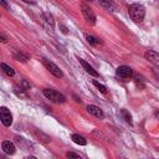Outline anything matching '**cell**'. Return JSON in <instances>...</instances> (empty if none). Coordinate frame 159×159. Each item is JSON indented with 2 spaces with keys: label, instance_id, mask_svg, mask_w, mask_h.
<instances>
[{
  "label": "cell",
  "instance_id": "obj_1",
  "mask_svg": "<svg viewBox=\"0 0 159 159\" xmlns=\"http://www.w3.org/2000/svg\"><path fill=\"white\" fill-rule=\"evenodd\" d=\"M128 14L134 22H142L145 16V9L142 4H132L128 7Z\"/></svg>",
  "mask_w": 159,
  "mask_h": 159
},
{
  "label": "cell",
  "instance_id": "obj_2",
  "mask_svg": "<svg viewBox=\"0 0 159 159\" xmlns=\"http://www.w3.org/2000/svg\"><path fill=\"white\" fill-rule=\"evenodd\" d=\"M43 96L50 99L51 102H55V103H65L66 102V97L57 92L56 89H52V88H45L43 89Z\"/></svg>",
  "mask_w": 159,
  "mask_h": 159
},
{
  "label": "cell",
  "instance_id": "obj_3",
  "mask_svg": "<svg viewBox=\"0 0 159 159\" xmlns=\"http://www.w3.org/2000/svg\"><path fill=\"white\" fill-rule=\"evenodd\" d=\"M81 10H82V14H83V17H84L86 22L89 24V25H94L96 24V15H94L93 10L87 4H82Z\"/></svg>",
  "mask_w": 159,
  "mask_h": 159
},
{
  "label": "cell",
  "instance_id": "obj_4",
  "mask_svg": "<svg viewBox=\"0 0 159 159\" xmlns=\"http://www.w3.org/2000/svg\"><path fill=\"white\" fill-rule=\"evenodd\" d=\"M43 65H45V67L55 76V77H57V78H61V77H63V72L60 70V67L56 65V63H53L52 61H48V60H43Z\"/></svg>",
  "mask_w": 159,
  "mask_h": 159
},
{
  "label": "cell",
  "instance_id": "obj_5",
  "mask_svg": "<svg viewBox=\"0 0 159 159\" xmlns=\"http://www.w3.org/2000/svg\"><path fill=\"white\" fill-rule=\"evenodd\" d=\"M0 119H1V123L5 127H10L12 124V114L6 107L0 108Z\"/></svg>",
  "mask_w": 159,
  "mask_h": 159
},
{
  "label": "cell",
  "instance_id": "obj_6",
  "mask_svg": "<svg viewBox=\"0 0 159 159\" xmlns=\"http://www.w3.org/2000/svg\"><path fill=\"white\" fill-rule=\"evenodd\" d=\"M116 73H117V76H119L120 78H124V80H128V78H132L133 77V70L129 67V66H125V65H123V66H119L117 70H116Z\"/></svg>",
  "mask_w": 159,
  "mask_h": 159
},
{
  "label": "cell",
  "instance_id": "obj_7",
  "mask_svg": "<svg viewBox=\"0 0 159 159\" xmlns=\"http://www.w3.org/2000/svg\"><path fill=\"white\" fill-rule=\"evenodd\" d=\"M86 109H87V112H88L89 114H92V116H94V117H97V118H99V119L104 118L103 111H102L99 107L94 106V104H88V106L86 107Z\"/></svg>",
  "mask_w": 159,
  "mask_h": 159
},
{
  "label": "cell",
  "instance_id": "obj_8",
  "mask_svg": "<svg viewBox=\"0 0 159 159\" xmlns=\"http://www.w3.org/2000/svg\"><path fill=\"white\" fill-rule=\"evenodd\" d=\"M1 149L4 150V153H6V154H9V155L15 154V152H16V148H15L14 143L10 142V140H4V142L1 143Z\"/></svg>",
  "mask_w": 159,
  "mask_h": 159
},
{
  "label": "cell",
  "instance_id": "obj_9",
  "mask_svg": "<svg viewBox=\"0 0 159 159\" xmlns=\"http://www.w3.org/2000/svg\"><path fill=\"white\" fill-rule=\"evenodd\" d=\"M144 57H145V60H148L149 62L155 63V65H159V53H158V52L149 50V51H147V52L144 53Z\"/></svg>",
  "mask_w": 159,
  "mask_h": 159
},
{
  "label": "cell",
  "instance_id": "obj_10",
  "mask_svg": "<svg viewBox=\"0 0 159 159\" xmlns=\"http://www.w3.org/2000/svg\"><path fill=\"white\" fill-rule=\"evenodd\" d=\"M78 61H80V63L82 65V67L84 68V71H86L87 73H89L91 76H94V77H98V76H99V75H98V72H97V71H96V70H94V68H93L88 62H86V61H84V60H82V58H78Z\"/></svg>",
  "mask_w": 159,
  "mask_h": 159
},
{
  "label": "cell",
  "instance_id": "obj_11",
  "mask_svg": "<svg viewBox=\"0 0 159 159\" xmlns=\"http://www.w3.org/2000/svg\"><path fill=\"white\" fill-rule=\"evenodd\" d=\"M98 2H99V5H101L102 7H104V9L108 10V11H112V12L117 11V6H116L111 0H98Z\"/></svg>",
  "mask_w": 159,
  "mask_h": 159
},
{
  "label": "cell",
  "instance_id": "obj_12",
  "mask_svg": "<svg viewBox=\"0 0 159 159\" xmlns=\"http://www.w3.org/2000/svg\"><path fill=\"white\" fill-rule=\"evenodd\" d=\"M120 117L125 120V123H128L129 125H133V120H132V114L127 111V109H120Z\"/></svg>",
  "mask_w": 159,
  "mask_h": 159
},
{
  "label": "cell",
  "instance_id": "obj_13",
  "mask_svg": "<svg viewBox=\"0 0 159 159\" xmlns=\"http://www.w3.org/2000/svg\"><path fill=\"white\" fill-rule=\"evenodd\" d=\"M0 67H1V70L4 71V73H6L9 77H12V76L15 75V71H14V68H12V67H10L9 65H6V63L1 62V63H0Z\"/></svg>",
  "mask_w": 159,
  "mask_h": 159
},
{
  "label": "cell",
  "instance_id": "obj_14",
  "mask_svg": "<svg viewBox=\"0 0 159 159\" xmlns=\"http://www.w3.org/2000/svg\"><path fill=\"white\" fill-rule=\"evenodd\" d=\"M72 140L76 143V144H78V145H86L87 144V140L82 137V135H80V134H72Z\"/></svg>",
  "mask_w": 159,
  "mask_h": 159
},
{
  "label": "cell",
  "instance_id": "obj_15",
  "mask_svg": "<svg viewBox=\"0 0 159 159\" xmlns=\"http://www.w3.org/2000/svg\"><path fill=\"white\" fill-rule=\"evenodd\" d=\"M133 78H134V82H135V84L139 87V88H144V82H145V80H144V77L142 76V75H133Z\"/></svg>",
  "mask_w": 159,
  "mask_h": 159
},
{
  "label": "cell",
  "instance_id": "obj_16",
  "mask_svg": "<svg viewBox=\"0 0 159 159\" xmlns=\"http://www.w3.org/2000/svg\"><path fill=\"white\" fill-rule=\"evenodd\" d=\"M43 19H45V21L47 22V25H48L51 29L55 27V20H53V16H52L50 12H43Z\"/></svg>",
  "mask_w": 159,
  "mask_h": 159
},
{
  "label": "cell",
  "instance_id": "obj_17",
  "mask_svg": "<svg viewBox=\"0 0 159 159\" xmlns=\"http://www.w3.org/2000/svg\"><path fill=\"white\" fill-rule=\"evenodd\" d=\"M14 58L16 61H20V62H26L29 60V56L25 55V53H22V52H15L14 53Z\"/></svg>",
  "mask_w": 159,
  "mask_h": 159
},
{
  "label": "cell",
  "instance_id": "obj_18",
  "mask_svg": "<svg viewBox=\"0 0 159 159\" xmlns=\"http://www.w3.org/2000/svg\"><path fill=\"white\" fill-rule=\"evenodd\" d=\"M86 40H87L88 43H91V45H93V46L101 43V41H99L98 39H96L94 36H91V35H87V36H86Z\"/></svg>",
  "mask_w": 159,
  "mask_h": 159
},
{
  "label": "cell",
  "instance_id": "obj_19",
  "mask_svg": "<svg viewBox=\"0 0 159 159\" xmlns=\"http://www.w3.org/2000/svg\"><path fill=\"white\" fill-rule=\"evenodd\" d=\"M93 84L99 89V92H102V93H107V88H106V86H104V84L99 83L98 81H93Z\"/></svg>",
  "mask_w": 159,
  "mask_h": 159
},
{
  "label": "cell",
  "instance_id": "obj_20",
  "mask_svg": "<svg viewBox=\"0 0 159 159\" xmlns=\"http://www.w3.org/2000/svg\"><path fill=\"white\" fill-rule=\"evenodd\" d=\"M30 87H31V84H30L26 80H21V82H20V88H21L22 91H27V89H30Z\"/></svg>",
  "mask_w": 159,
  "mask_h": 159
},
{
  "label": "cell",
  "instance_id": "obj_21",
  "mask_svg": "<svg viewBox=\"0 0 159 159\" xmlns=\"http://www.w3.org/2000/svg\"><path fill=\"white\" fill-rule=\"evenodd\" d=\"M153 75L159 81V67H153Z\"/></svg>",
  "mask_w": 159,
  "mask_h": 159
},
{
  "label": "cell",
  "instance_id": "obj_22",
  "mask_svg": "<svg viewBox=\"0 0 159 159\" xmlns=\"http://www.w3.org/2000/svg\"><path fill=\"white\" fill-rule=\"evenodd\" d=\"M60 30H61V32H62V34H65V35H67V34H68L67 27H66L65 25H62V24H60Z\"/></svg>",
  "mask_w": 159,
  "mask_h": 159
},
{
  "label": "cell",
  "instance_id": "obj_23",
  "mask_svg": "<svg viewBox=\"0 0 159 159\" xmlns=\"http://www.w3.org/2000/svg\"><path fill=\"white\" fill-rule=\"evenodd\" d=\"M66 155H67V158H80V155H78V154L72 153V152H68Z\"/></svg>",
  "mask_w": 159,
  "mask_h": 159
},
{
  "label": "cell",
  "instance_id": "obj_24",
  "mask_svg": "<svg viewBox=\"0 0 159 159\" xmlns=\"http://www.w3.org/2000/svg\"><path fill=\"white\" fill-rule=\"evenodd\" d=\"M0 4L4 6V7H6V9H9V6H7V4H6V1L5 0H0Z\"/></svg>",
  "mask_w": 159,
  "mask_h": 159
},
{
  "label": "cell",
  "instance_id": "obj_25",
  "mask_svg": "<svg viewBox=\"0 0 159 159\" xmlns=\"http://www.w3.org/2000/svg\"><path fill=\"white\" fill-rule=\"evenodd\" d=\"M73 98H75V101H76V102H78V103H81V99H80V98H78L77 96H73Z\"/></svg>",
  "mask_w": 159,
  "mask_h": 159
},
{
  "label": "cell",
  "instance_id": "obj_26",
  "mask_svg": "<svg viewBox=\"0 0 159 159\" xmlns=\"http://www.w3.org/2000/svg\"><path fill=\"white\" fill-rule=\"evenodd\" d=\"M0 40H1V42H6V39H5V37H4L2 35L0 36Z\"/></svg>",
  "mask_w": 159,
  "mask_h": 159
},
{
  "label": "cell",
  "instance_id": "obj_27",
  "mask_svg": "<svg viewBox=\"0 0 159 159\" xmlns=\"http://www.w3.org/2000/svg\"><path fill=\"white\" fill-rule=\"evenodd\" d=\"M25 2H30V4H34L35 2V0H24Z\"/></svg>",
  "mask_w": 159,
  "mask_h": 159
},
{
  "label": "cell",
  "instance_id": "obj_28",
  "mask_svg": "<svg viewBox=\"0 0 159 159\" xmlns=\"http://www.w3.org/2000/svg\"><path fill=\"white\" fill-rule=\"evenodd\" d=\"M86 1H93V0H86Z\"/></svg>",
  "mask_w": 159,
  "mask_h": 159
}]
</instances>
